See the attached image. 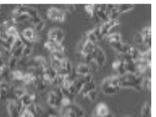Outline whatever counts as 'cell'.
<instances>
[{"label": "cell", "mask_w": 156, "mask_h": 117, "mask_svg": "<svg viewBox=\"0 0 156 117\" xmlns=\"http://www.w3.org/2000/svg\"><path fill=\"white\" fill-rule=\"evenodd\" d=\"M121 87L131 88L139 91L142 89V83L143 78L141 75L126 73L119 76Z\"/></svg>", "instance_id": "1"}, {"label": "cell", "mask_w": 156, "mask_h": 117, "mask_svg": "<svg viewBox=\"0 0 156 117\" xmlns=\"http://www.w3.org/2000/svg\"><path fill=\"white\" fill-rule=\"evenodd\" d=\"M119 76L105 79L101 84V91L105 95H113L119 92L121 89Z\"/></svg>", "instance_id": "2"}, {"label": "cell", "mask_w": 156, "mask_h": 117, "mask_svg": "<svg viewBox=\"0 0 156 117\" xmlns=\"http://www.w3.org/2000/svg\"><path fill=\"white\" fill-rule=\"evenodd\" d=\"M86 57L89 58L90 62H94L98 66H102L106 61L105 53L101 47L98 46H96L93 53Z\"/></svg>", "instance_id": "3"}, {"label": "cell", "mask_w": 156, "mask_h": 117, "mask_svg": "<svg viewBox=\"0 0 156 117\" xmlns=\"http://www.w3.org/2000/svg\"><path fill=\"white\" fill-rule=\"evenodd\" d=\"M47 15L49 19L54 21L62 22L66 20V13L55 7H52L48 9L47 11Z\"/></svg>", "instance_id": "4"}, {"label": "cell", "mask_w": 156, "mask_h": 117, "mask_svg": "<svg viewBox=\"0 0 156 117\" xmlns=\"http://www.w3.org/2000/svg\"><path fill=\"white\" fill-rule=\"evenodd\" d=\"M119 24L118 20H109L103 23L99 27V31L101 37H105L109 34L112 29Z\"/></svg>", "instance_id": "5"}, {"label": "cell", "mask_w": 156, "mask_h": 117, "mask_svg": "<svg viewBox=\"0 0 156 117\" xmlns=\"http://www.w3.org/2000/svg\"><path fill=\"white\" fill-rule=\"evenodd\" d=\"M64 32L59 28H54L51 29L48 33L49 39L55 40L59 43H62L64 39Z\"/></svg>", "instance_id": "6"}, {"label": "cell", "mask_w": 156, "mask_h": 117, "mask_svg": "<svg viewBox=\"0 0 156 117\" xmlns=\"http://www.w3.org/2000/svg\"><path fill=\"white\" fill-rule=\"evenodd\" d=\"M96 48L95 43H94L88 39H86L84 43H83L81 49V53L85 57H87L91 55Z\"/></svg>", "instance_id": "7"}, {"label": "cell", "mask_w": 156, "mask_h": 117, "mask_svg": "<svg viewBox=\"0 0 156 117\" xmlns=\"http://www.w3.org/2000/svg\"><path fill=\"white\" fill-rule=\"evenodd\" d=\"M45 47L51 53L55 52H64V47L62 45V43H59L51 39H49L47 42H45Z\"/></svg>", "instance_id": "8"}, {"label": "cell", "mask_w": 156, "mask_h": 117, "mask_svg": "<svg viewBox=\"0 0 156 117\" xmlns=\"http://www.w3.org/2000/svg\"><path fill=\"white\" fill-rule=\"evenodd\" d=\"M109 112L110 111L108 106L104 103H101L95 109V117H105Z\"/></svg>", "instance_id": "9"}, {"label": "cell", "mask_w": 156, "mask_h": 117, "mask_svg": "<svg viewBox=\"0 0 156 117\" xmlns=\"http://www.w3.org/2000/svg\"><path fill=\"white\" fill-rule=\"evenodd\" d=\"M98 17L103 20H109V12L106 9V5H101L96 10Z\"/></svg>", "instance_id": "10"}, {"label": "cell", "mask_w": 156, "mask_h": 117, "mask_svg": "<svg viewBox=\"0 0 156 117\" xmlns=\"http://www.w3.org/2000/svg\"><path fill=\"white\" fill-rule=\"evenodd\" d=\"M23 38L30 42L33 43L36 40L37 36L34 33V30L32 28L25 29L21 34Z\"/></svg>", "instance_id": "11"}, {"label": "cell", "mask_w": 156, "mask_h": 117, "mask_svg": "<svg viewBox=\"0 0 156 117\" xmlns=\"http://www.w3.org/2000/svg\"><path fill=\"white\" fill-rule=\"evenodd\" d=\"M95 89H96V85L93 79H92L90 82L86 83L84 85H83L80 92V94L83 96H86L90 92H91L93 90H94Z\"/></svg>", "instance_id": "12"}, {"label": "cell", "mask_w": 156, "mask_h": 117, "mask_svg": "<svg viewBox=\"0 0 156 117\" xmlns=\"http://www.w3.org/2000/svg\"><path fill=\"white\" fill-rule=\"evenodd\" d=\"M92 71L91 67L86 64H80L76 68V74L78 76H84L86 74H90Z\"/></svg>", "instance_id": "13"}, {"label": "cell", "mask_w": 156, "mask_h": 117, "mask_svg": "<svg viewBox=\"0 0 156 117\" xmlns=\"http://www.w3.org/2000/svg\"><path fill=\"white\" fill-rule=\"evenodd\" d=\"M113 68L117 71L120 75H123L126 73L125 69V63L121 59L116 60L112 64Z\"/></svg>", "instance_id": "14"}, {"label": "cell", "mask_w": 156, "mask_h": 117, "mask_svg": "<svg viewBox=\"0 0 156 117\" xmlns=\"http://www.w3.org/2000/svg\"><path fill=\"white\" fill-rule=\"evenodd\" d=\"M30 19V17L27 13H23L16 16L14 19H12V20L14 21V23H19L23 22L26 20H29Z\"/></svg>", "instance_id": "15"}, {"label": "cell", "mask_w": 156, "mask_h": 117, "mask_svg": "<svg viewBox=\"0 0 156 117\" xmlns=\"http://www.w3.org/2000/svg\"><path fill=\"white\" fill-rule=\"evenodd\" d=\"M106 40H107V42L109 44L117 42H120L121 41V36L119 33H114L108 35L106 38Z\"/></svg>", "instance_id": "16"}, {"label": "cell", "mask_w": 156, "mask_h": 117, "mask_svg": "<svg viewBox=\"0 0 156 117\" xmlns=\"http://www.w3.org/2000/svg\"><path fill=\"white\" fill-rule=\"evenodd\" d=\"M151 104L148 102H147L142 108L141 111V116L142 117H150L151 115Z\"/></svg>", "instance_id": "17"}, {"label": "cell", "mask_w": 156, "mask_h": 117, "mask_svg": "<svg viewBox=\"0 0 156 117\" xmlns=\"http://www.w3.org/2000/svg\"><path fill=\"white\" fill-rule=\"evenodd\" d=\"M134 5L131 4H120L117 5V9L120 14L131 10L134 9Z\"/></svg>", "instance_id": "18"}, {"label": "cell", "mask_w": 156, "mask_h": 117, "mask_svg": "<svg viewBox=\"0 0 156 117\" xmlns=\"http://www.w3.org/2000/svg\"><path fill=\"white\" fill-rule=\"evenodd\" d=\"M6 33H7L9 37H13L15 39L20 37V34L19 33L17 29L12 26L7 28Z\"/></svg>", "instance_id": "19"}, {"label": "cell", "mask_w": 156, "mask_h": 117, "mask_svg": "<svg viewBox=\"0 0 156 117\" xmlns=\"http://www.w3.org/2000/svg\"><path fill=\"white\" fill-rule=\"evenodd\" d=\"M13 93L17 99L22 98L23 96L26 95L27 92L24 88H16L14 89Z\"/></svg>", "instance_id": "20"}, {"label": "cell", "mask_w": 156, "mask_h": 117, "mask_svg": "<svg viewBox=\"0 0 156 117\" xmlns=\"http://www.w3.org/2000/svg\"><path fill=\"white\" fill-rule=\"evenodd\" d=\"M51 57L59 62H62V60L66 59V57L64 54V53L60 52H55L51 53Z\"/></svg>", "instance_id": "21"}, {"label": "cell", "mask_w": 156, "mask_h": 117, "mask_svg": "<svg viewBox=\"0 0 156 117\" xmlns=\"http://www.w3.org/2000/svg\"><path fill=\"white\" fill-rule=\"evenodd\" d=\"M17 62H18V59L12 57L9 59V64H8V67L10 69V71H14L16 66L17 65Z\"/></svg>", "instance_id": "22"}, {"label": "cell", "mask_w": 156, "mask_h": 117, "mask_svg": "<svg viewBox=\"0 0 156 117\" xmlns=\"http://www.w3.org/2000/svg\"><path fill=\"white\" fill-rule=\"evenodd\" d=\"M151 77H145L143 78V83H142V88H145L149 91L151 90Z\"/></svg>", "instance_id": "23"}, {"label": "cell", "mask_w": 156, "mask_h": 117, "mask_svg": "<svg viewBox=\"0 0 156 117\" xmlns=\"http://www.w3.org/2000/svg\"><path fill=\"white\" fill-rule=\"evenodd\" d=\"M86 37L87 39L89 40L90 41L92 42L95 43L96 42H98L99 40L98 39V37H96V36L94 34V33L93 32V31H90V32H88L86 34Z\"/></svg>", "instance_id": "24"}, {"label": "cell", "mask_w": 156, "mask_h": 117, "mask_svg": "<svg viewBox=\"0 0 156 117\" xmlns=\"http://www.w3.org/2000/svg\"><path fill=\"white\" fill-rule=\"evenodd\" d=\"M85 10L90 17L94 16V13L95 11V5H85Z\"/></svg>", "instance_id": "25"}, {"label": "cell", "mask_w": 156, "mask_h": 117, "mask_svg": "<svg viewBox=\"0 0 156 117\" xmlns=\"http://www.w3.org/2000/svg\"><path fill=\"white\" fill-rule=\"evenodd\" d=\"M134 40L136 43L138 44H143V35L141 32L137 33L134 37Z\"/></svg>", "instance_id": "26"}, {"label": "cell", "mask_w": 156, "mask_h": 117, "mask_svg": "<svg viewBox=\"0 0 156 117\" xmlns=\"http://www.w3.org/2000/svg\"><path fill=\"white\" fill-rule=\"evenodd\" d=\"M97 95H98V93H97L96 89H94V90H93L91 92H90L89 93L87 94V95L86 96L89 98L90 101H94L96 99Z\"/></svg>", "instance_id": "27"}, {"label": "cell", "mask_w": 156, "mask_h": 117, "mask_svg": "<svg viewBox=\"0 0 156 117\" xmlns=\"http://www.w3.org/2000/svg\"><path fill=\"white\" fill-rule=\"evenodd\" d=\"M32 51V49L31 47H29V46H24V49H23V51L22 56L24 57H27L29 56Z\"/></svg>", "instance_id": "28"}, {"label": "cell", "mask_w": 156, "mask_h": 117, "mask_svg": "<svg viewBox=\"0 0 156 117\" xmlns=\"http://www.w3.org/2000/svg\"><path fill=\"white\" fill-rule=\"evenodd\" d=\"M44 26H45V22L42 20V21H41L40 22H39L38 24H37L36 25L34 26V30L37 32L41 31L44 29Z\"/></svg>", "instance_id": "29"}, {"label": "cell", "mask_w": 156, "mask_h": 117, "mask_svg": "<svg viewBox=\"0 0 156 117\" xmlns=\"http://www.w3.org/2000/svg\"><path fill=\"white\" fill-rule=\"evenodd\" d=\"M20 117H35V116L31 112L26 109L20 114Z\"/></svg>", "instance_id": "30"}, {"label": "cell", "mask_w": 156, "mask_h": 117, "mask_svg": "<svg viewBox=\"0 0 156 117\" xmlns=\"http://www.w3.org/2000/svg\"><path fill=\"white\" fill-rule=\"evenodd\" d=\"M30 22H32V24H34V25H36L37 24H38L39 22H40L41 21H42V20L41 19V17L39 15H37L34 17H32L30 19Z\"/></svg>", "instance_id": "31"}, {"label": "cell", "mask_w": 156, "mask_h": 117, "mask_svg": "<svg viewBox=\"0 0 156 117\" xmlns=\"http://www.w3.org/2000/svg\"><path fill=\"white\" fill-rule=\"evenodd\" d=\"M141 33L143 36L150 35V34H151V29L150 27H145L142 30V32H141Z\"/></svg>", "instance_id": "32"}, {"label": "cell", "mask_w": 156, "mask_h": 117, "mask_svg": "<svg viewBox=\"0 0 156 117\" xmlns=\"http://www.w3.org/2000/svg\"><path fill=\"white\" fill-rule=\"evenodd\" d=\"M48 117H56V116H55V115H50Z\"/></svg>", "instance_id": "33"}]
</instances>
